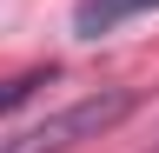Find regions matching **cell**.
I'll use <instances>...</instances> for the list:
<instances>
[{
  "label": "cell",
  "mask_w": 159,
  "mask_h": 153,
  "mask_svg": "<svg viewBox=\"0 0 159 153\" xmlns=\"http://www.w3.org/2000/svg\"><path fill=\"white\" fill-rule=\"evenodd\" d=\"M133 107H139V93H133V87H99V93H86V100H73V107L47 113V120H33V127L7 133V140H0V153H73L80 140L113 133Z\"/></svg>",
  "instance_id": "1"
},
{
  "label": "cell",
  "mask_w": 159,
  "mask_h": 153,
  "mask_svg": "<svg viewBox=\"0 0 159 153\" xmlns=\"http://www.w3.org/2000/svg\"><path fill=\"white\" fill-rule=\"evenodd\" d=\"M159 0H80L73 13V33L80 40H99V33H113L119 20H133V13H152Z\"/></svg>",
  "instance_id": "2"
},
{
  "label": "cell",
  "mask_w": 159,
  "mask_h": 153,
  "mask_svg": "<svg viewBox=\"0 0 159 153\" xmlns=\"http://www.w3.org/2000/svg\"><path fill=\"white\" fill-rule=\"evenodd\" d=\"M40 87H53V67H33V73H13V80H0V113H13V107H27Z\"/></svg>",
  "instance_id": "3"
}]
</instances>
